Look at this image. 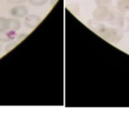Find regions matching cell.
<instances>
[{
	"label": "cell",
	"mask_w": 129,
	"mask_h": 114,
	"mask_svg": "<svg viewBox=\"0 0 129 114\" xmlns=\"http://www.w3.org/2000/svg\"><path fill=\"white\" fill-rule=\"evenodd\" d=\"M88 26L99 36L104 38L105 41L109 42V43H118L123 38L124 32L118 27H106L101 22L95 21V20H90L88 23Z\"/></svg>",
	"instance_id": "cell-1"
},
{
	"label": "cell",
	"mask_w": 129,
	"mask_h": 114,
	"mask_svg": "<svg viewBox=\"0 0 129 114\" xmlns=\"http://www.w3.org/2000/svg\"><path fill=\"white\" fill-rule=\"evenodd\" d=\"M124 18H125L124 13H121V12L110 11V14H109V16H108V19L106 21H108L111 25H112L113 27L121 29L122 26H123Z\"/></svg>",
	"instance_id": "cell-2"
},
{
	"label": "cell",
	"mask_w": 129,
	"mask_h": 114,
	"mask_svg": "<svg viewBox=\"0 0 129 114\" xmlns=\"http://www.w3.org/2000/svg\"><path fill=\"white\" fill-rule=\"evenodd\" d=\"M109 14H110V10L108 8V6H97V7L93 11L92 16H93V19L95 21L102 22L107 20Z\"/></svg>",
	"instance_id": "cell-3"
},
{
	"label": "cell",
	"mask_w": 129,
	"mask_h": 114,
	"mask_svg": "<svg viewBox=\"0 0 129 114\" xmlns=\"http://www.w3.org/2000/svg\"><path fill=\"white\" fill-rule=\"evenodd\" d=\"M11 14L12 16H13L14 18L20 19V18H25L27 14H28V9L27 8V6H14L11 9Z\"/></svg>",
	"instance_id": "cell-4"
},
{
	"label": "cell",
	"mask_w": 129,
	"mask_h": 114,
	"mask_svg": "<svg viewBox=\"0 0 129 114\" xmlns=\"http://www.w3.org/2000/svg\"><path fill=\"white\" fill-rule=\"evenodd\" d=\"M41 22V19L35 14H27L25 17V20H24V25L26 27L29 29H33L38 26V24Z\"/></svg>",
	"instance_id": "cell-5"
},
{
	"label": "cell",
	"mask_w": 129,
	"mask_h": 114,
	"mask_svg": "<svg viewBox=\"0 0 129 114\" xmlns=\"http://www.w3.org/2000/svg\"><path fill=\"white\" fill-rule=\"evenodd\" d=\"M16 31L13 29H8V30L0 31V42H12L16 38Z\"/></svg>",
	"instance_id": "cell-6"
},
{
	"label": "cell",
	"mask_w": 129,
	"mask_h": 114,
	"mask_svg": "<svg viewBox=\"0 0 129 114\" xmlns=\"http://www.w3.org/2000/svg\"><path fill=\"white\" fill-rule=\"evenodd\" d=\"M117 8L123 13L129 12V0H117Z\"/></svg>",
	"instance_id": "cell-7"
},
{
	"label": "cell",
	"mask_w": 129,
	"mask_h": 114,
	"mask_svg": "<svg viewBox=\"0 0 129 114\" xmlns=\"http://www.w3.org/2000/svg\"><path fill=\"white\" fill-rule=\"evenodd\" d=\"M11 29V19L0 17V31Z\"/></svg>",
	"instance_id": "cell-8"
},
{
	"label": "cell",
	"mask_w": 129,
	"mask_h": 114,
	"mask_svg": "<svg viewBox=\"0 0 129 114\" xmlns=\"http://www.w3.org/2000/svg\"><path fill=\"white\" fill-rule=\"evenodd\" d=\"M21 27V22L18 20L17 19H11V29L13 30H19Z\"/></svg>",
	"instance_id": "cell-9"
},
{
	"label": "cell",
	"mask_w": 129,
	"mask_h": 114,
	"mask_svg": "<svg viewBox=\"0 0 129 114\" xmlns=\"http://www.w3.org/2000/svg\"><path fill=\"white\" fill-rule=\"evenodd\" d=\"M47 2L48 0H28V3L33 6H43Z\"/></svg>",
	"instance_id": "cell-10"
},
{
	"label": "cell",
	"mask_w": 129,
	"mask_h": 114,
	"mask_svg": "<svg viewBox=\"0 0 129 114\" xmlns=\"http://www.w3.org/2000/svg\"><path fill=\"white\" fill-rule=\"evenodd\" d=\"M96 6H110L112 3V0H94Z\"/></svg>",
	"instance_id": "cell-11"
},
{
	"label": "cell",
	"mask_w": 129,
	"mask_h": 114,
	"mask_svg": "<svg viewBox=\"0 0 129 114\" xmlns=\"http://www.w3.org/2000/svg\"><path fill=\"white\" fill-rule=\"evenodd\" d=\"M121 30L123 32H129V17H125L124 18L123 26L121 27Z\"/></svg>",
	"instance_id": "cell-12"
},
{
	"label": "cell",
	"mask_w": 129,
	"mask_h": 114,
	"mask_svg": "<svg viewBox=\"0 0 129 114\" xmlns=\"http://www.w3.org/2000/svg\"><path fill=\"white\" fill-rule=\"evenodd\" d=\"M10 4L13 5H21L23 3H25L27 0H7Z\"/></svg>",
	"instance_id": "cell-13"
},
{
	"label": "cell",
	"mask_w": 129,
	"mask_h": 114,
	"mask_svg": "<svg viewBox=\"0 0 129 114\" xmlns=\"http://www.w3.org/2000/svg\"><path fill=\"white\" fill-rule=\"evenodd\" d=\"M15 45H16V43H11L9 45H7V46L6 47V52L9 51V50H11L12 48H13V47H14Z\"/></svg>",
	"instance_id": "cell-14"
},
{
	"label": "cell",
	"mask_w": 129,
	"mask_h": 114,
	"mask_svg": "<svg viewBox=\"0 0 129 114\" xmlns=\"http://www.w3.org/2000/svg\"><path fill=\"white\" fill-rule=\"evenodd\" d=\"M0 51H1V45H0Z\"/></svg>",
	"instance_id": "cell-15"
}]
</instances>
